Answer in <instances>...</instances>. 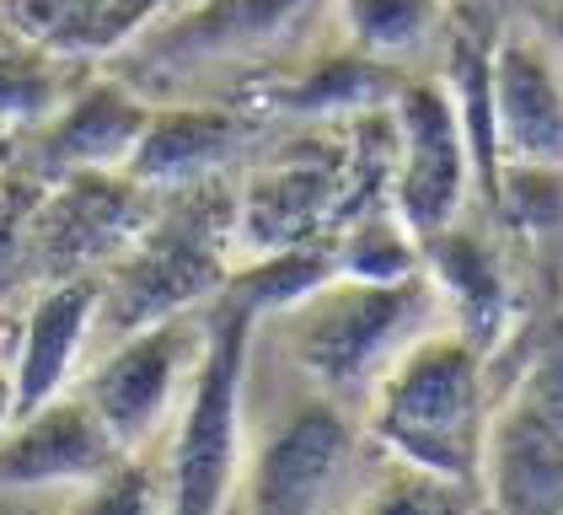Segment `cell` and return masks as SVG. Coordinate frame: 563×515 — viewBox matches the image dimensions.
<instances>
[{"label":"cell","instance_id":"12","mask_svg":"<svg viewBox=\"0 0 563 515\" xmlns=\"http://www.w3.org/2000/svg\"><path fill=\"white\" fill-rule=\"evenodd\" d=\"M477 489L488 515H563V425L510 392L488 419Z\"/></svg>","mask_w":563,"mask_h":515},{"label":"cell","instance_id":"7","mask_svg":"<svg viewBox=\"0 0 563 515\" xmlns=\"http://www.w3.org/2000/svg\"><path fill=\"white\" fill-rule=\"evenodd\" d=\"M349 172H354V140L344 145V140L301 134V140L279 145L247 177V188L236 199V231H231L236 263L322 242V231L349 220L354 210Z\"/></svg>","mask_w":563,"mask_h":515},{"label":"cell","instance_id":"17","mask_svg":"<svg viewBox=\"0 0 563 515\" xmlns=\"http://www.w3.org/2000/svg\"><path fill=\"white\" fill-rule=\"evenodd\" d=\"M424 269L445 296L451 328L488 354L499 328H505V317H510V291H505V274H499L494 253L477 237H467L462 226H451L445 237L424 242Z\"/></svg>","mask_w":563,"mask_h":515},{"label":"cell","instance_id":"6","mask_svg":"<svg viewBox=\"0 0 563 515\" xmlns=\"http://www.w3.org/2000/svg\"><path fill=\"white\" fill-rule=\"evenodd\" d=\"M199 360H205V317L183 311L108 343L91 360L81 397L124 457H145L173 429Z\"/></svg>","mask_w":563,"mask_h":515},{"label":"cell","instance_id":"1","mask_svg":"<svg viewBox=\"0 0 563 515\" xmlns=\"http://www.w3.org/2000/svg\"><path fill=\"white\" fill-rule=\"evenodd\" d=\"M279 322L306 382L354 414L413 343L430 339L434 328H451V311L430 269H419L408 280L333 274L290 311H279Z\"/></svg>","mask_w":563,"mask_h":515},{"label":"cell","instance_id":"15","mask_svg":"<svg viewBox=\"0 0 563 515\" xmlns=\"http://www.w3.org/2000/svg\"><path fill=\"white\" fill-rule=\"evenodd\" d=\"M167 0H0V22L54 59H97L156 28Z\"/></svg>","mask_w":563,"mask_h":515},{"label":"cell","instance_id":"21","mask_svg":"<svg viewBox=\"0 0 563 515\" xmlns=\"http://www.w3.org/2000/svg\"><path fill=\"white\" fill-rule=\"evenodd\" d=\"M70 515H173L167 511V478L145 468V457H124L108 478L70 494Z\"/></svg>","mask_w":563,"mask_h":515},{"label":"cell","instance_id":"14","mask_svg":"<svg viewBox=\"0 0 563 515\" xmlns=\"http://www.w3.org/2000/svg\"><path fill=\"white\" fill-rule=\"evenodd\" d=\"M247 129L242 119H231L225 108H199V102H183V108H151V124L140 134V145L130 151V172L140 188H199V183H216L220 172L236 162Z\"/></svg>","mask_w":563,"mask_h":515},{"label":"cell","instance_id":"13","mask_svg":"<svg viewBox=\"0 0 563 515\" xmlns=\"http://www.w3.org/2000/svg\"><path fill=\"white\" fill-rule=\"evenodd\" d=\"M151 124V108L119 81L81 86L59 102V113L38 124V167L54 177L70 172H124L130 151Z\"/></svg>","mask_w":563,"mask_h":515},{"label":"cell","instance_id":"5","mask_svg":"<svg viewBox=\"0 0 563 515\" xmlns=\"http://www.w3.org/2000/svg\"><path fill=\"white\" fill-rule=\"evenodd\" d=\"M391 113V215L419 237L434 242L451 226H462V210L473 199L477 162L473 140L462 124V102L445 81H402L387 102Z\"/></svg>","mask_w":563,"mask_h":515},{"label":"cell","instance_id":"2","mask_svg":"<svg viewBox=\"0 0 563 515\" xmlns=\"http://www.w3.org/2000/svg\"><path fill=\"white\" fill-rule=\"evenodd\" d=\"M483 360L488 354L456 328H434L430 339H419L360 408L371 440L391 462L477 483L483 440L494 419Z\"/></svg>","mask_w":563,"mask_h":515},{"label":"cell","instance_id":"16","mask_svg":"<svg viewBox=\"0 0 563 515\" xmlns=\"http://www.w3.org/2000/svg\"><path fill=\"white\" fill-rule=\"evenodd\" d=\"M306 6L311 0H188L145 39H151V54L167 65H216L290 33Z\"/></svg>","mask_w":563,"mask_h":515},{"label":"cell","instance_id":"22","mask_svg":"<svg viewBox=\"0 0 563 515\" xmlns=\"http://www.w3.org/2000/svg\"><path fill=\"white\" fill-rule=\"evenodd\" d=\"M526 403H537L548 419H559L563 425V343H548L537 360H531V371L520 376L516 386Z\"/></svg>","mask_w":563,"mask_h":515},{"label":"cell","instance_id":"11","mask_svg":"<svg viewBox=\"0 0 563 515\" xmlns=\"http://www.w3.org/2000/svg\"><path fill=\"white\" fill-rule=\"evenodd\" d=\"M97 311H102V280L70 274L54 280L33 311L22 317L16 343H11V376H16V419L48 408L65 397L70 382L87 365V349L97 339Z\"/></svg>","mask_w":563,"mask_h":515},{"label":"cell","instance_id":"3","mask_svg":"<svg viewBox=\"0 0 563 515\" xmlns=\"http://www.w3.org/2000/svg\"><path fill=\"white\" fill-rule=\"evenodd\" d=\"M253 322L258 317L231 296H216V311L205 317V360L173 419L167 472H162L173 515H225L236 478L247 472L242 386H247Z\"/></svg>","mask_w":563,"mask_h":515},{"label":"cell","instance_id":"24","mask_svg":"<svg viewBox=\"0 0 563 515\" xmlns=\"http://www.w3.org/2000/svg\"><path fill=\"white\" fill-rule=\"evenodd\" d=\"M11 425H16V376H11V360H0V440Z\"/></svg>","mask_w":563,"mask_h":515},{"label":"cell","instance_id":"23","mask_svg":"<svg viewBox=\"0 0 563 515\" xmlns=\"http://www.w3.org/2000/svg\"><path fill=\"white\" fill-rule=\"evenodd\" d=\"M0 515H70L65 489H0Z\"/></svg>","mask_w":563,"mask_h":515},{"label":"cell","instance_id":"25","mask_svg":"<svg viewBox=\"0 0 563 515\" xmlns=\"http://www.w3.org/2000/svg\"><path fill=\"white\" fill-rule=\"evenodd\" d=\"M11 343H16V333H11V328L0 322V360H5V349H11Z\"/></svg>","mask_w":563,"mask_h":515},{"label":"cell","instance_id":"9","mask_svg":"<svg viewBox=\"0 0 563 515\" xmlns=\"http://www.w3.org/2000/svg\"><path fill=\"white\" fill-rule=\"evenodd\" d=\"M145 194L130 172H70L38 210V253L59 280L87 263H119L145 237Z\"/></svg>","mask_w":563,"mask_h":515},{"label":"cell","instance_id":"18","mask_svg":"<svg viewBox=\"0 0 563 515\" xmlns=\"http://www.w3.org/2000/svg\"><path fill=\"white\" fill-rule=\"evenodd\" d=\"M65 65L48 48L16 39L5 28L0 39V129H38L65 102Z\"/></svg>","mask_w":563,"mask_h":515},{"label":"cell","instance_id":"20","mask_svg":"<svg viewBox=\"0 0 563 515\" xmlns=\"http://www.w3.org/2000/svg\"><path fill=\"white\" fill-rule=\"evenodd\" d=\"M344 33L365 59H408L434 39V0H344Z\"/></svg>","mask_w":563,"mask_h":515},{"label":"cell","instance_id":"19","mask_svg":"<svg viewBox=\"0 0 563 515\" xmlns=\"http://www.w3.org/2000/svg\"><path fill=\"white\" fill-rule=\"evenodd\" d=\"M349 515H488L483 489L467 478H445V472H424L408 462H391Z\"/></svg>","mask_w":563,"mask_h":515},{"label":"cell","instance_id":"4","mask_svg":"<svg viewBox=\"0 0 563 515\" xmlns=\"http://www.w3.org/2000/svg\"><path fill=\"white\" fill-rule=\"evenodd\" d=\"M477 183L499 194L505 172L563 177V65L537 33H499L488 43L477 119L467 124Z\"/></svg>","mask_w":563,"mask_h":515},{"label":"cell","instance_id":"8","mask_svg":"<svg viewBox=\"0 0 563 515\" xmlns=\"http://www.w3.org/2000/svg\"><path fill=\"white\" fill-rule=\"evenodd\" d=\"M349 457H354V419L344 403L317 392L290 414H279L268 440L253 451L247 505L253 515H317Z\"/></svg>","mask_w":563,"mask_h":515},{"label":"cell","instance_id":"10","mask_svg":"<svg viewBox=\"0 0 563 515\" xmlns=\"http://www.w3.org/2000/svg\"><path fill=\"white\" fill-rule=\"evenodd\" d=\"M124 462L119 440L102 429L81 392L54 397L48 408L16 419L0 440V489H87Z\"/></svg>","mask_w":563,"mask_h":515}]
</instances>
